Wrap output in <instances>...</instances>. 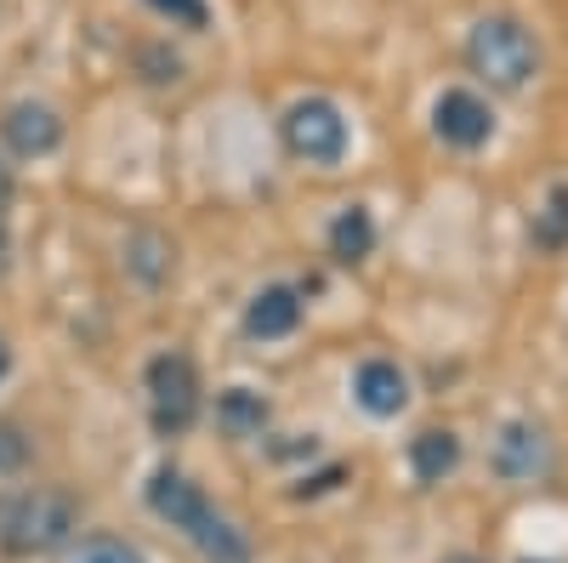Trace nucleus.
Instances as JSON below:
<instances>
[{"label":"nucleus","instance_id":"2eb2a0df","mask_svg":"<svg viewBox=\"0 0 568 563\" xmlns=\"http://www.w3.org/2000/svg\"><path fill=\"white\" fill-rule=\"evenodd\" d=\"M125 268L142 279V285H160V279L171 273V240H160V233H131V245H125Z\"/></svg>","mask_w":568,"mask_h":563},{"label":"nucleus","instance_id":"39448f33","mask_svg":"<svg viewBox=\"0 0 568 563\" xmlns=\"http://www.w3.org/2000/svg\"><path fill=\"white\" fill-rule=\"evenodd\" d=\"M0 137H7V149L18 160H45V154L63 143V120H58L52 103L23 98V103H12L7 114H0Z\"/></svg>","mask_w":568,"mask_h":563},{"label":"nucleus","instance_id":"423d86ee","mask_svg":"<svg viewBox=\"0 0 568 563\" xmlns=\"http://www.w3.org/2000/svg\"><path fill=\"white\" fill-rule=\"evenodd\" d=\"M546 466H551L546 433L529 428V421H506L500 439H495V473H500L506 484H535Z\"/></svg>","mask_w":568,"mask_h":563},{"label":"nucleus","instance_id":"f8f14e48","mask_svg":"<svg viewBox=\"0 0 568 563\" xmlns=\"http://www.w3.org/2000/svg\"><path fill=\"white\" fill-rule=\"evenodd\" d=\"M187 541H194L211 563H251V541H245L240 530H233L216 506H205V519H200L194 530H187Z\"/></svg>","mask_w":568,"mask_h":563},{"label":"nucleus","instance_id":"20e7f679","mask_svg":"<svg viewBox=\"0 0 568 563\" xmlns=\"http://www.w3.org/2000/svg\"><path fill=\"white\" fill-rule=\"evenodd\" d=\"M149 415H154V433L176 439L194 428L200 415V375H194V359L182 353H160L149 364Z\"/></svg>","mask_w":568,"mask_h":563},{"label":"nucleus","instance_id":"1a4fd4ad","mask_svg":"<svg viewBox=\"0 0 568 563\" xmlns=\"http://www.w3.org/2000/svg\"><path fill=\"white\" fill-rule=\"evenodd\" d=\"M353 399H358L364 415H398V410L409 404V382H404L398 364L369 359V364H358V375H353Z\"/></svg>","mask_w":568,"mask_h":563},{"label":"nucleus","instance_id":"aec40b11","mask_svg":"<svg viewBox=\"0 0 568 563\" xmlns=\"http://www.w3.org/2000/svg\"><path fill=\"white\" fill-rule=\"evenodd\" d=\"M142 63H149V69H154L149 80H160V86L182 74V58H176V52H171V58H165V52H142Z\"/></svg>","mask_w":568,"mask_h":563},{"label":"nucleus","instance_id":"9d476101","mask_svg":"<svg viewBox=\"0 0 568 563\" xmlns=\"http://www.w3.org/2000/svg\"><path fill=\"white\" fill-rule=\"evenodd\" d=\"M296 324H302V296H296L291 285H267V291H256L251 308H245V331H251L256 342H278V336H291Z\"/></svg>","mask_w":568,"mask_h":563},{"label":"nucleus","instance_id":"9b49d317","mask_svg":"<svg viewBox=\"0 0 568 563\" xmlns=\"http://www.w3.org/2000/svg\"><path fill=\"white\" fill-rule=\"evenodd\" d=\"M409 466L420 484H444L455 466H460V439L449 428H426L415 444H409Z\"/></svg>","mask_w":568,"mask_h":563},{"label":"nucleus","instance_id":"6e6552de","mask_svg":"<svg viewBox=\"0 0 568 563\" xmlns=\"http://www.w3.org/2000/svg\"><path fill=\"white\" fill-rule=\"evenodd\" d=\"M149 506L160 512V519L171 524V530H194L200 519H205V495H200V484L194 479H187V473H176V466H160V473H154V484H149Z\"/></svg>","mask_w":568,"mask_h":563},{"label":"nucleus","instance_id":"dca6fc26","mask_svg":"<svg viewBox=\"0 0 568 563\" xmlns=\"http://www.w3.org/2000/svg\"><path fill=\"white\" fill-rule=\"evenodd\" d=\"M63 563H149V557H142L131 541H120V535H85Z\"/></svg>","mask_w":568,"mask_h":563},{"label":"nucleus","instance_id":"7ed1b4c3","mask_svg":"<svg viewBox=\"0 0 568 563\" xmlns=\"http://www.w3.org/2000/svg\"><path fill=\"white\" fill-rule=\"evenodd\" d=\"M278 131H284V149H291L296 160H307V165H342V154H347V120L329 98L291 103L284 120H278Z\"/></svg>","mask_w":568,"mask_h":563},{"label":"nucleus","instance_id":"f3484780","mask_svg":"<svg viewBox=\"0 0 568 563\" xmlns=\"http://www.w3.org/2000/svg\"><path fill=\"white\" fill-rule=\"evenodd\" d=\"M535 233H540V245H568V188H551Z\"/></svg>","mask_w":568,"mask_h":563},{"label":"nucleus","instance_id":"393cba45","mask_svg":"<svg viewBox=\"0 0 568 563\" xmlns=\"http://www.w3.org/2000/svg\"><path fill=\"white\" fill-rule=\"evenodd\" d=\"M529 563H546V557H529Z\"/></svg>","mask_w":568,"mask_h":563},{"label":"nucleus","instance_id":"412c9836","mask_svg":"<svg viewBox=\"0 0 568 563\" xmlns=\"http://www.w3.org/2000/svg\"><path fill=\"white\" fill-rule=\"evenodd\" d=\"M12 205V165H7V154H0V211Z\"/></svg>","mask_w":568,"mask_h":563},{"label":"nucleus","instance_id":"4468645a","mask_svg":"<svg viewBox=\"0 0 568 563\" xmlns=\"http://www.w3.org/2000/svg\"><path fill=\"white\" fill-rule=\"evenodd\" d=\"M216 421H222L233 439H256V433L267 428V404H262V393H251V388H227V393L216 399Z\"/></svg>","mask_w":568,"mask_h":563},{"label":"nucleus","instance_id":"0eeeda50","mask_svg":"<svg viewBox=\"0 0 568 563\" xmlns=\"http://www.w3.org/2000/svg\"><path fill=\"white\" fill-rule=\"evenodd\" d=\"M433 125L449 149H484L489 131H495V114L484 98H471V91H444L438 109H433Z\"/></svg>","mask_w":568,"mask_h":563},{"label":"nucleus","instance_id":"a211bd4d","mask_svg":"<svg viewBox=\"0 0 568 563\" xmlns=\"http://www.w3.org/2000/svg\"><path fill=\"white\" fill-rule=\"evenodd\" d=\"M149 12L171 18L176 29H205V23H211V7H205V0H149Z\"/></svg>","mask_w":568,"mask_h":563},{"label":"nucleus","instance_id":"f03ea898","mask_svg":"<svg viewBox=\"0 0 568 563\" xmlns=\"http://www.w3.org/2000/svg\"><path fill=\"white\" fill-rule=\"evenodd\" d=\"M466 63H471V74L489 80L495 91H524V86L540 74V40L517 23V18L495 12V18L471 23V34H466Z\"/></svg>","mask_w":568,"mask_h":563},{"label":"nucleus","instance_id":"f257e3e1","mask_svg":"<svg viewBox=\"0 0 568 563\" xmlns=\"http://www.w3.org/2000/svg\"><path fill=\"white\" fill-rule=\"evenodd\" d=\"M80 530V501L63 490H23L12 501H0V546L12 557H40L69 546Z\"/></svg>","mask_w":568,"mask_h":563},{"label":"nucleus","instance_id":"ddd939ff","mask_svg":"<svg viewBox=\"0 0 568 563\" xmlns=\"http://www.w3.org/2000/svg\"><path fill=\"white\" fill-rule=\"evenodd\" d=\"M369 245H375V222H369L364 205H347L336 222H329V257L336 262H364Z\"/></svg>","mask_w":568,"mask_h":563},{"label":"nucleus","instance_id":"5701e85b","mask_svg":"<svg viewBox=\"0 0 568 563\" xmlns=\"http://www.w3.org/2000/svg\"><path fill=\"white\" fill-rule=\"evenodd\" d=\"M449 563H484V557H449Z\"/></svg>","mask_w":568,"mask_h":563},{"label":"nucleus","instance_id":"4be33fe9","mask_svg":"<svg viewBox=\"0 0 568 563\" xmlns=\"http://www.w3.org/2000/svg\"><path fill=\"white\" fill-rule=\"evenodd\" d=\"M12 370V353H7V342H0V375H7Z\"/></svg>","mask_w":568,"mask_h":563},{"label":"nucleus","instance_id":"6ab92c4d","mask_svg":"<svg viewBox=\"0 0 568 563\" xmlns=\"http://www.w3.org/2000/svg\"><path fill=\"white\" fill-rule=\"evenodd\" d=\"M23 455H29L23 433L12 428V421H0V479H7V473H18V466H23Z\"/></svg>","mask_w":568,"mask_h":563},{"label":"nucleus","instance_id":"b1692460","mask_svg":"<svg viewBox=\"0 0 568 563\" xmlns=\"http://www.w3.org/2000/svg\"><path fill=\"white\" fill-rule=\"evenodd\" d=\"M0 268H7V240H0Z\"/></svg>","mask_w":568,"mask_h":563}]
</instances>
